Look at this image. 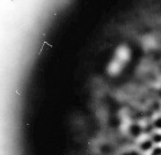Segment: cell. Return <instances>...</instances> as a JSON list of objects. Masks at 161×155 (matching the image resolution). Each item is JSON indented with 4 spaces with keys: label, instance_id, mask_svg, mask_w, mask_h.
<instances>
[{
    "label": "cell",
    "instance_id": "2",
    "mask_svg": "<svg viewBox=\"0 0 161 155\" xmlns=\"http://www.w3.org/2000/svg\"><path fill=\"white\" fill-rule=\"evenodd\" d=\"M151 139H152V141L154 142V145H158V146H160V145H161V132H160V131H157V132H154L153 134H152Z\"/></svg>",
    "mask_w": 161,
    "mask_h": 155
},
{
    "label": "cell",
    "instance_id": "3",
    "mask_svg": "<svg viewBox=\"0 0 161 155\" xmlns=\"http://www.w3.org/2000/svg\"><path fill=\"white\" fill-rule=\"evenodd\" d=\"M153 129L157 131H161V117H157L153 122Z\"/></svg>",
    "mask_w": 161,
    "mask_h": 155
},
{
    "label": "cell",
    "instance_id": "1",
    "mask_svg": "<svg viewBox=\"0 0 161 155\" xmlns=\"http://www.w3.org/2000/svg\"><path fill=\"white\" fill-rule=\"evenodd\" d=\"M154 148V142L152 141V139H146L144 141H141L139 144V149L143 152V153H148V152H152V149Z\"/></svg>",
    "mask_w": 161,
    "mask_h": 155
}]
</instances>
